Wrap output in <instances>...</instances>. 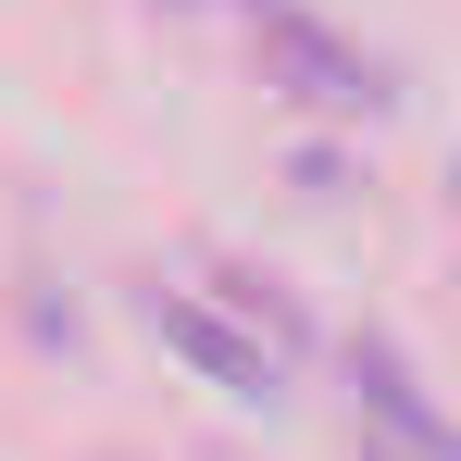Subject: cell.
<instances>
[{
  "label": "cell",
  "mask_w": 461,
  "mask_h": 461,
  "mask_svg": "<svg viewBox=\"0 0 461 461\" xmlns=\"http://www.w3.org/2000/svg\"><path fill=\"white\" fill-rule=\"evenodd\" d=\"M150 324H162V337H175V349H187V362H200V375H225V386H249V399L275 386V349H249V337H237V324H212V312H200V300H175V287H150Z\"/></svg>",
  "instance_id": "1"
},
{
  "label": "cell",
  "mask_w": 461,
  "mask_h": 461,
  "mask_svg": "<svg viewBox=\"0 0 461 461\" xmlns=\"http://www.w3.org/2000/svg\"><path fill=\"white\" fill-rule=\"evenodd\" d=\"M275 63L300 76V100H375V63H349L324 25H300V13H275Z\"/></svg>",
  "instance_id": "2"
}]
</instances>
